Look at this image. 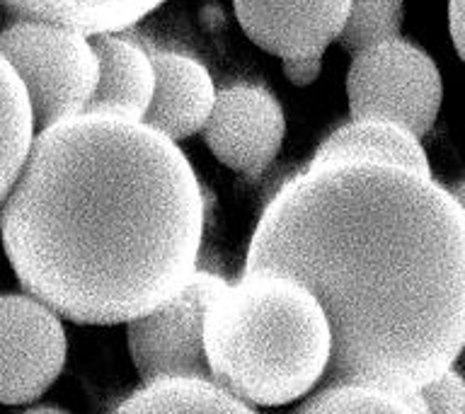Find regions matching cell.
<instances>
[{
	"label": "cell",
	"mask_w": 465,
	"mask_h": 414,
	"mask_svg": "<svg viewBox=\"0 0 465 414\" xmlns=\"http://www.w3.org/2000/svg\"><path fill=\"white\" fill-rule=\"evenodd\" d=\"M211 376L250 407L305 398L325 376L332 334L322 305L286 271L245 269L206 310Z\"/></svg>",
	"instance_id": "3957f363"
},
{
	"label": "cell",
	"mask_w": 465,
	"mask_h": 414,
	"mask_svg": "<svg viewBox=\"0 0 465 414\" xmlns=\"http://www.w3.org/2000/svg\"><path fill=\"white\" fill-rule=\"evenodd\" d=\"M441 75L424 51L388 39L354 54L347 73L351 119H383L421 138L441 107Z\"/></svg>",
	"instance_id": "5b68a950"
},
{
	"label": "cell",
	"mask_w": 465,
	"mask_h": 414,
	"mask_svg": "<svg viewBox=\"0 0 465 414\" xmlns=\"http://www.w3.org/2000/svg\"><path fill=\"white\" fill-rule=\"evenodd\" d=\"M203 141L235 172H264L283 143L286 122L276 97L254 85H232L216 93L203 123Z\"/></svg>",
	"instance_id": "ba28073f"
},
{
	"label": "cell",
	"mask_w": 465,
	"mask_h": 414,
	"mask_svg": "<svg viewBox=\"0 0 465 414\" xmlns=\"http://www.w3.org/2000/svg\"><path fill=\"white\" fill-rule=\"evenodd\" d=\"M0 238L25 293L80 325H116L194 274L203 194L177 141L141 119L80 112L35 133Z\"/></svg>",
	"instance_id": "7a4b0ae2"
},
{
	"label": "cell",
	"mask_w": 465,
	"mask_h": 414,
	"mask_svg": "<svg viewBox=\"0 0 465 414\" xmlns=\"http://www.w3.org/2000/svg\"><path fill=\"white\" fill-rule=\"evenodd\" d=\"M90 44L97 56V85L85 112L143 119L155 85L151 54L119 32L93 34Z\"/></svg>",
	"instance_id": "8fae6325"
},
{
	"label": "cell",
	"mask_w": 465,
	"mask_h": 414,
	"mask_svg": "<svg viewBox=\"0 0 465 414\" xmlns=\"http://www.w3.org/2000/svg\"><path fill=\"white\" fill-rule=\"evenodd\" d=\"M245 269L286 271L320 301V385L417 392L465 349V211L412 167L311 160L267 203Z\"/></svg>",
	"instance_id": "6da1fadb"
},
{
	"label": "cell",
	"mask_w": 465,
	"mask_h": 414,
	"mask_svg": "<svg viewBox=\"0 0 465 414\" xmlns=\"http://www.w3.org/2000/svg\"><path fill=\"white\" fill-rule=\"evenodd\" d=\"M301 412H427L417 392H395L366 383L320 385L305 398Z\"/></svg>",
	"instance_id": "2e32d148"
},
{
	"label": "cell",
	"mask_w": 465,
	"mask_h": 414,
	"mask_svg": "<svg viewBox=\"0 0 465 414\" xmlns=\"http://www.w3.org/2000/svg\"><path fill=\"white\" fill-rule=\"evenodd\" d=\"M405 0H349V15L337 42L349 54L395 39L402 27Z\"/></svg>",
	"instance_id": "e0dca14e"
},
{
	"label": "cell",
	"mask_w": 465,
	"mask_h": 414,
	"mask_svg": "<svg viewBox=\"0 0 465 414\" xmlns=\"http://www.w3.org/2000/svg\"><path fill=\"white\" fill-rule=\"evenodd\" d=\"M450 194L456 196V202L460 203V209L465 211V180L460 182V184H456V187L450 189Z\"/></svg>",
	"instance_id": "44dd1931"
},
{
	"label": "cell",
	"mask_w": 465,
	"mask_h": 414,
	"mask_svg": "<svg viewBox=\"0 0 465 414\" xmlns=\"http://www.w3.org/2000/svg\"><path fill=\"white\" fill-rule=\"evenodd\" d=\"M225 281L209 271H194L165 303L129 320V351L145 383L167 376L211 378L203 322L206 310Z\"/></svg>",
	"instance_id": "8992f818"
},
{
	"label": "cell",
	"mask_w": 465,
	"mask_h": 414,
	"mask_svg": "<svg viewBox=\"0 0 465 414\" xmlns=\"http://www.w3.org/2000/svg\"><path fill=\"white\" fill-rule=\"evenodd\" d=\"M64 322L29 293L0 296V405H29L56 383L65 363Z\"/></svg>",
	"instance_id": "52a82bcc"
},
{
	"label": "cell",
	"mask_w": 465,
	"mask_h": 414,
	"mask_svg": "<svg viewBox=\"0 0 465 414\" xmlns=\"http://www.w3.org/2000/svg\"><path fill=\"white\" fill-rule=\"evenodd\" d=\"M232 7L242 32L283 64H322L349 15V0H232Z\"/></svg>",
	"instance_id": "9c48e42d"
},
{
	"label": "cell",
	"mask_w": 465,
	"mask_h": 414,
	"mask_svg": "<svg viewBox=\"0 0 465 414\" xmlns=\"http://www.w3.org/2000/svg\"><path fill=\"white\" fill-rule=\"evenodd\" d=\"M165 0H0L25 20H42L93 36L134 27Z\"/></svg>",
	"instance_id": "4fadbf2b"
},
{
	"label": "cell",
	"mask_w": 465,
	"mask_h": 414,
	"mask_svg": "<svg viewBox=\"0 0 465 414\" xmlns=\"http://www.w3.org/2000/svg\"><path fill=\"white\" fill-rule=\"evenodd\" d=\"M35 133V114L25 83L0 56V203L20 177Z\"/></svg>",
	"instance_id": "9a60e30c"
},
{
	"label": "cell",
	"mask_w": 465,
	"mask_h": 414,
	"mask_svg": "<svg viewBox=\"0 0 465 414\" xmlns=\"http://www.w3.org/2000/svg\"><path fill=\"white\" fill-rule=\"evenodd\" d=\"M116 409L119 412H250L252 407L245 405L211 378L167 376L148 380Z\"/></svg>",
	"instance_id": "5bb4252c"
},
{
	"label": "cell",
	"mask_w": 465,
	"mask_h": 414,
	"mask_svg": "<svg viewBox=\"0 0 465 414\" xmlns=\"http://www.w3.org/2000/svg\"><path fill=\"white\" fill-rule=\"evenodd\" d=\"M155 71L151 104L141 122L173 141L194 136L209 119L216 87L199 61L174 51H148Z\"/></svg>",
	"instance_id": "30bf717a"
},
{
	"label": "cell",
	"mask_w": 465,
	"mask_h": 414,
	"mask_svg": "<svg viewBox=\"0 0 465 414\" xmlns=\"http://www.w3.org/2000/svg\"><path fill=\"white\" fill-rule=\"evenodd\" d=\"M381 160L431 174L429 158L412 131L383 119H351L320 143L312 160Z\"/></svg>",
	"instance_id": "7c38bea8"
},
{
	"label": "cell",
	"mask_w": 465,
	"mask_h": 414,
	"mask_svg": "<svg viewBox=\"0 0 465 414\" xmlns=\"http://www.w3.org/2000/svg\"><path fill=\"white\" fill-rule=\"evenodd\" d=\"M417 395L427 412L465 414V378L453 366L421 385Z\"/></svg>",
	"instance_id": "ac0fdd59"
},
{
	"label": "cell",
	"mask_w": 465,
	"mask_h": 414,
	"mask_svg": "<svg viewBox=\"0 0 465 414\" xmlns=\"http://www.w3.org/2000/svg\"><path fill=\"white\" fill-rule=\"evenodd\" d=\"M449 27L453 46L465 64V0H449Z\"/></svg>",
	"instance_id": "d6986e66"
},
{
	"label": "cell",
	"mask_w": 465,
	"mask_h": 414,
	"mask_svg": "<svg viewBox=\"0 0 465 414\" xmlns=\"http://www.w3.org/2000/svg\"><path fill=\"white\" fill-rule=\"evenodd\" d=\"M0 56L25 83L36 129L85 112L97 85V56L87 34L22 17L0 32Z\"/></svg>",
	"instance_id": "277c9868"
},
{
	"label": "cell",
	"mask_w": 465,
	"mask_h": 414,
	"mask_svg": "<svg viewBox=\"0 0 465 414\" xmlns=\"http://www.w3.org/2000/svg\"><path fill=\"white\" fill-rule=\"evenodd\" d=\"M320 64H308V61H291L283 64V75L296 83V85H311L312 80L318 78Z\"/></svg>",
	"instance_id": "ffe728a7"
}]
</instances>
